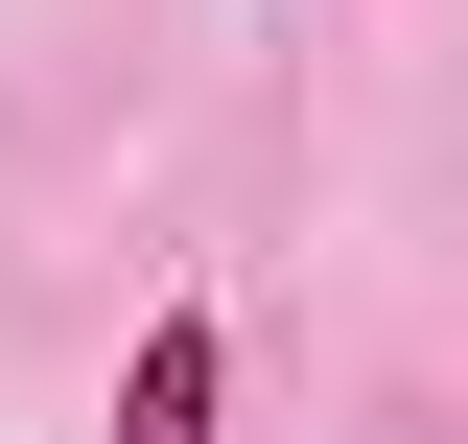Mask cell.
Instances as JSON below:
<instances>
[{"instance_id":"1","label":"cell","mask_w":468,"mask_h":444,"mask_svg":"<svg viewBox=\"0 0 468 444\" xmlns=\"http://www.w3.org/2000/svg\"><path fill=\"white\" fill-rule=\"evenodd\" d=\"M117 444H234V328L211 304H165V328L117 351Z\"/></svg>"}]
</instances>
